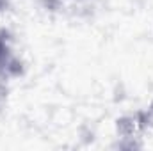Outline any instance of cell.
Returning a JSON list of instances; mask_svg holds the SVG:
<instances>
[{"label":"cell","mask_w":153,"mask_h":151,"mask_svg":"<svg viewBox=\"0 0 153 151\" xmlns=\"http://www.w3.org/2000/svg\"><path fill=\"white\" fill-rule=\"evenodd\" d=\"M153 130V100L144 109L123 114L116 119V148L119 150H141L144 148V137Z\"/></svg>","instance_id":"cell-1"},{"label":"cell","mask_w":153,"mask_h":151,"mask_svg":"<svg viewBox=\"0 0 153 151\" xmlns=\"http://www.w3.org/2000/svg\"><path fill=\"white\" fill-rule=\"evenodd\" d=\"M25 75V61L14 48V34L0 27V82L11 84Z\"/></svg>","instance_id":"cell-2"},{"label":"cell","mask_w":153,"mask_h":151,"mask_svg":"<svg viewBox=\"0 0 153 151\" xmlns=\"http://www.w3.org/2000/svg\"><path fill=\"white\" fill-rule=\"evenodd\" d=\"M32 2L38 4L41 9H45L48 13H57V11H61L64 7V4L68 0H32Z\"/></svg>","instance_id":"cell-3"},{"label":"cell","mask_w":153,"mask_h":151,"mask_svg":"<svg viewBox=\"0 0 153 151\" xmlns=\"http://www.w3.org/2000/svg\"><path fill=\"white\" fill-rule=\"evenodd\" d=\"M9 94H11V84H4V82H0V112L7 107Z\"/></svg>","instance_id":"cell-4"},{"label":"cell","mask_w":153,"mask_h":151,"mask_svg":"<svg viewBox=\"0 0 153 151\" xmlns=\"http://www.w3.org/2000/svg\"><path fill=\"white\" fill-rule=\"evenodd\" d=\"M11 2H13V0H0V13H2V11H5V9L9 7V4H11Z\"/></svg>","instance_id":"cell-5"}]
</instances>
